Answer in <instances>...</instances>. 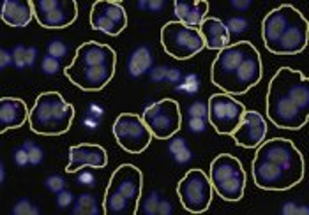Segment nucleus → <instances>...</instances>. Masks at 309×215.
<instances>
[{"label":"nucleus","instance_id":"nucleus-1","mask_svg":"<svg viewBox=\"0 0 309 215\" xmlns=\"http://www.w3.org/2000/svg\"><path fill=\"white\" fill-rule=\"evenodd\" d=\"M309 100L302 87L289 77L275 76L266 100V113L277 127L296 130L307 122Z\"/></svg>","mask_w":309,"mask_h":215},{"label":"nucleus","instance_id":"nucleus-2","mask_svg":"<svg viewBox=\"0 0 309 215\" xmlns=\"http://www.w3.org/2000/svg\"><path fill=\"white\" fill-rule=\"evenodd\" d=\"M252 169L253 171H266L262 176L268 173L264 178L274 179L278 174V177L280 175V170L285 174V171L288 174L295 171L304 173V162L301 153L291 141L275 138L266 141L258 148Z\"/></svg>","mask_w":309,"mask_h":215},{"label":"nucleus","instance_id":"nucleus-3","mask_svg":"<svg viewBox=\"0 0 309 215\" xmlns=\"http://www.w3.org/2000/svg\"><path fill=\"white\" fill-rule=\"evenodd\" d=\"M210 181L223 199L236 201L243 197L246 176L240 161L228 154H221L211 163Z\"/></svg>","mask_w":309,"mask_h":215},{"label":"nucleus","instance_id":"nucleus-4","mask_svg":"<svg viewBox=\"0 0 309 215\" xmlns=\"http://www.w3.org/2000/svg\"><path fill=\"white\" fill-rule=\"evenodd\" d=\"M180 189L183 204L189 211L198 213L208 209L212 198V185L202 170L189 171L182 181Z\"/></svg>","mask_w":309,"mask_h":215},{"label":"nucleus","instance_id":"nucleus-5","mask_svg":"<svg viewBox=\"0 0 309 215\" xmlns=\"http://www.w3.org/2000/svg\"><path fill=\"white\" fill-rule=\"evenodd\" d=\"M213 96L209 106V119L217 131L232 134L240 124L245 112L241 103L229 97Z\"/></svg>","mask_w":309,"mask_h":215},{"label":"nucleus","instance_id":"nucleus-6","mask_svg":"<svg viewBox=\"0 0 309 215\" xmlns=\"http://www.w3.org/2000/svg\"><path fill=\"white\" fill-rule=\"evenodd\" d=\"M112 131L118 144L129 150L135 147H146L152 134L143 121L128 114H121L116 118Z\"/></svg>","mask_w":309,"mask_h":215},{"label":"nucleus","instance_id":"nucleus-7","mask_svg":"<svg viewBox=\"0 0 309 215\" xmlns=\"http://www.w3.org/2000/svg\"><path fill=\"white\" fill-rule=\"evenodd\" d=\"M51 95H46L36 103L28 119L30 129L38 134L59 135L66 132L70 128L53 107Z\"/></svg>","mask_w":309,"mask_h":215},{"label":"nucleus","instance_id":"nucleus-8","mask_svg":"<svg viewBox=\"0 0 309 215\" xmlns=\"http://www.w3.org/2000/svg\"><path fill=\"white\" fill-rule=\"evenodd\" d=\"M267 125L263 117L256 111L245 112L239 125L232 134L237 143L243 147L254 148L264 139Z\"/></svg>","mask_w":309,"mask_h":215},{"label":"nucleus","instance_id":"nucleus-9","mask_svg":"<svg viewBox=\"0 0 309 215\" xmlns=\"http://www.w3.org/2000/svg\"><path fill=\"white\" fill-rule=\"evenodd\" d=\"M143 122L152 134L160 139L171 137L179 129V118L167 112L161 103H154L148 106L144 112Z\"/></svg>","mask_w":309,"mask_h":215},{"label":"nucleus","instance_id":"nucleus-10","mask_svg":"<svg viewBox=\"0 0 309 215\" xmlns=\"http://www.w3.org/2000/svg\"><path fill=\"white\" fill-rule=\"evenodd\" d=\"M28 117L26 106L21 100L10 98H3L0 103L1 133L9 129L19 128Z\"/></svg>","mask_w":309,"mask_h":215},{"label":"nucleus","instance_id":"nucleus-11","mask_svg":"<svg viewBox=\"0 0 309 215\" xmlns=\"http://www.w3.org/2000/svg\"><path fill=\"white\" fill-rule=\"evenodd\" d=\"M241 92L246 91L258 81L261 74L256 61L253 58L244 59L235 72Z\"/></svg>","mask_w":309,"mask_h":215},{"label":"nucleus","instance_id":"nucleus-12","mask_svg":"<svg viewBox=\"0 0 309 215\" xmlns=\"http://www.w3.org/2000/svg\"><path fill=\"white\" fill-rule=\"evenodd\" d=\"M153 59L147 49H141L135 51L129 58L128 74L132 78L137 79L147 74L153 67Z\"/></svg>","mask_w":309,"mask_h":215},{"label":"nucleus","instance_id":"nucleus-13","mask_svg":"<svg viewBox=\"0 0 309 215\" xmlns=\"http://www.w3.org/2000/svg\"><path fill=\"white\" fill-rule=\"evenodd\" d=\"M100 195L84 192L75 195L70 214L72 215H99L100 214Z\"/></svg>","mask_w":309,"mask_h":215},{"label":"nucleus","instance_id":"nucleus-14","mask_svg":"<svg viewBox=\"0 0 309 215\" xmlns=\"http://www.w3.org/2000/svg\"><path fill=\"white\" fill-rule=\"evenodd\" d=\"M303 40V35L298 28L292 25H288L278 42L281 49L290 51L297 48Z\"/></svg>","mask_w":309,"mask_h":215},{"label":"nucleus","instance_id":"nucleus-15","mask_svg":"<svg viewBox=\"0 0 309 215\" xmlns=\"http://www.w3.org/2000/svg\"><path fill=\"white\" fill-rule=\"evenodd\" d=\"M287 21L283 14L278 13L268 20L266 33L268 40L272 42L278 41L288 26Z\"/></svg>","mask_w":309,"mask_h":215},{"label":"nucleus","instance_id":"nucleus-16","mask_svg":"<svg viewBox=\"0 0 309 215\" xmlns=\"http://www.w3.org/2000/svg\"><path fill=\"white\" fill-rule=\"evenodd\" d=\"M245 54L238 50H230L224 52L221 58V69L226 74L235 73L244 59Z\"/></svg>","mask_w":309,"mask_h":215},{"label":"nucleus","instance_id":"nucleus-17","mask_svg":"<svg viewBox=\"0 0 309 215\" xmlns=\"http://www.w3.org/2000/svg\"><path fill=\"white\" fill-rule=\"evenodd\" d=\"M30 166L38 167L42 165L45 161L46 153L45 149L36 141L25 139Z\"/></svg>","mask_w":309,"mask_h":215},{"label":"nucleus","instance_id":"nucleus-18","mask_svg":"<svg viewBox=\"0 0 309 215\" xmlns=\"http://www.w3.org/2000/svg\"><path fill=\"white\" fill-rule=\"evenodd\" d=\"M201 87V82L198 74L189 73L183 77L180 82L175 86L176 92L189 96L198 93Z\"/></svg>","mask_w":309,"mask_h":215},{"label":"nucleus","instance_id":"nucleus-19","mask_svg":"<svg viewBox=\"0 0 309 215\" xmlns=\"http://www.w3.org/2000/svg\"><path fill=\"white\" fill-rule=\"evenodd\" d=\"M10 158L13 165L17 168L24 169L30 166L25 140L11 148Z\"/></svg>","mask_w":309,"mask_h":215},{"label":"nucleus","instance_id":"nucleus-20","mask_svg":"<svg viewBox=\"0 0 309 215\" xmlns=\"http://www.w3.org/2000/svg\"><path fill=\"white\" fill-rule=\"evenodd\" d=\"M37 205L29 197H20L12 204L9 213L11 215H34Z\"/></svg>","mask_w":309,"mask_h":215},{"label":"nucleus","instance_id":"nucleus-21","mask_svg":"<svg viewBox=\"0 0 309 215\" xmlns=\"http://www.w3.org/2000/svg\"><path fill=\"white\" fill-rule=\"evenodd\" d=\"M162 196L157 190L153 189L149 191L141 202V213L145 215H157L158 207Z\"/></svg>","mask_w":309,"mask_h":215},{"label":"nucleus","instance_id":"nucleus-22","mask_svg":"<svg viewBox=\"0 0 309 215\" xmlns=\"http://www.w3.org/2000/svg\"><path fill=\"white\" fill-rule=\"evenodd\" d=\"M66 180L60 173L53 172L48 174L44 178L42 185L44 189L54 195L65 188Z\"/></svg>","mask_w":309,"mask_h":215},{"label":"nucleus","instance_id":"nucleus-23","mask_svg":"<svg viewBox=\"0 0 309 215\" xmlns=\"http://www.w3.org/2000/svg\"><path fill=\"white\" fill-rule=\"evenodd\" d=\"M109 74L103 64L90 66L85 74V79L91 85L105 83L109 79Z\"/></svg>","mask_w":309,"mask_h":215},{"label":"nucleus","instance_id":"nucleus-24","mask_svg":"<svg viewBox=\"0 0 309 215\" xmlns=\"http://www.w3.org/2000/svg\"><path fill=\"white\" fill-rule=\"evenodd\" d=\"M129 201L118 191L115 190L108 197L107 205L113 214L125 212L128 209Z\"/></svg>","mask_w":309,"mask_h":215},{"label":"nucleus","instance_id":"nucleus-25","mask_svg":"<svg viewBox=\"0 0 309 215\" xmlns=\"http://www.w3.org/2000/svg\"><path fill=\"white\" fill-rule=\"evenodd\" d=\"M75 182L76 186L78 187L93 188L97 185V180L95 174L92 171L84 169L81 170L77 174Z\"/></svg>","mask_w":309,"mask_h":215},{"label":"nucleus","instance_id":"nucleus-26","mask_svg":"<svg viewBox=\"0 0 309 215\" xmlns=\"http://www.w3.org/2000/svg\"><path fill=\"white\" fill-rule=\"evenodd\" d=\"M60 60L48 54L43 58L41 65V71L46 76L57 74L60 69Z\"/></svg>","mask_w":309,"mask_h":215},{"label":"nucleus","instance_id":"nucleus-27","mask_svg":"<svg viewBox=\"0 0 309 215\" xmlns=\"http://www.w3.org/2000/svg\"><path fill=\"white\" fill-rule=\"evenodd\" d=\"M115 190L129 201L133 199L138 192L137 187L134 182L129 178L120 182L116 186Z\"/></svg>","mask_w":309,"mask_h":215},{"label":"nucleus","instance_id":"nucleus-28","mask_svg":"<svg viewBox=\"0 0 309 215\" xmlns=\"http://www.w3.org/2000/svg\"><path fill=\"white\" fill-rule=\"evenodd\" d=\"M54 196L56 207L59 210H63L72 205L75 195L71 190L65 188Z\"/></svg>","mask_w":309,"mask_h":215},{"label":"nucleus","instance_id":"nucleus-29","mask_svg":"<svg viewBox=\"0 0 309 215\" xmlns=\"http://www.w3.org/2000/svg\"><path fill=\"white\" fill-rule=\"evenodd\" d=\"M187 117H199L209 119V106L201 101L196 102L186 109Z\"/></svg>","mask_w":309,"mask_h":215},{"label":"nucleus","instance_id":"nucleus-30","mask_svg":"<svg viewBox=\"0 0 309 215\" xmlns=\"http://www.w3.org/2000/svg\"><path fill=\"white\" fill-rule=\"evenodd\" d=\"M26 49L18 46L11 50L13 62V67L17 71H21L26 68L25 55Z\"/></svg>","mask_w":309,"mask_h":215},{"label":"nucleus","instance_id":"nucleus-31","mask_svg":"<svg viewBox=\"0 0 309 215\" xmlns=\"http://www.w3.org/2000/svg\"><path fill=\"white\" fill-rule=\"evenodd\" d=\"M208 119L199 117H187V129L193 133L198 134L205 131L207 128Z\"/></svg>","mask_w":309,"mask_h":215},{"label":"nucleus","instance_id":"nucleus-32","mask_svg":"<svg viewBox=\"0 0 309 215\" xmlns=\"http://www.w3.org/2000/svg\"><path fill=\"white\" fill-rule=\"evenodd\" d=\"M169 68L166 66L153 67L147 74L149 81L156 84L165 82Z\"/></svg>","mask_w":309,"mask_h":215},{"label":"nucleus","instance_id":"nucleus-33","mask_svg":"<svg viewBox=\"0 0 309 215\" xmlns=\"http://www.w3.org/2000/svg\"><path fill=\"white\" fill-rule=\"evenodd\" d=\"M7 8L5 11V14L10 19H14L15 22L21 23L25 20V15L26 14L25 12L26 11L23 7H16L15 4H12L8 5Z\"/></svg>","mask_w":309,"mask_h":215},{"label":"nucleus","instance_id":"nucleus-34","mask_svg":"<svg viewBox=\"0 0 309 215\" xmlns=\"http://www.w3.org/2000/svg\"><path fill=\"white\" fill-rule=\"evenodd\" d=\"M188 149L187 141L181 137L175 138L171 141L168 147V151L172 157L182 153Z\"/></svg>","mask_w":309,"mask_h":215},{"label":"nucleus","instance_id":"nucleus-35","mask_svg":"<svg viewBox=\"0 0 309 215\" xmlns=\"http://www.w3.org/2000/svg\"><path fill=\"white\" fill-rule=\"evenodd\" d=\"M174 211V205L170 200L162 195L158 205L157 215H171Z\"/></svg>","mask_w":309,"mask_h":215},{"label":"nucleus","instance_id":"nucleus-36","mask_svg":"<svg viewBox=\"0 0 309 215\" xmlns=\"http://www.w3.org/2000/svg\"><path fill=\"white\" fill-rule=\"evenodd\" d=\"M48 55L60 59L66 53V50L60 42L55 41L51 43L47 47Z\"/></svg>","mask_w":309,"mask_h":215},{"label":"nucleus","instance_id":"nucleus-37","mask_svg":"<svg viewBox=\"0 0 309 215\" xmlns=\"http://www.w3.org/2000/svg\"><path fill=\"white\" fill-rule=\"evenodd\" d=\"M183 76L184 75L180 69L177 68H169L165 82L174 85L175 86L180 82Z\"/></svg>","mask_w":309,"mask_h":215},{"label":"nucleus","instance_id":"nucleus-38","mask_svg":"<svg viewBox=\"0 0 309 215\" xmlns=\"http://www.w3.org/2000/svg\"><path fill=\"white\" fill-rule=\"evenodd\" d=\"M39 54L38 50L35 48L30 47L26 49L25 55L26 68H32L35 66Z\"/></svg>","mask_w":309,"mask_h":215},{"label":"nucleus","instance_id":"nucleus-39","mask_svg":"<svg viewBox=\"0 0 309 215\" xmlns=\"http://www.w3.org/2000/svg\"><path fill=\"white\" fill-rule=\"evenodd\" d=\"M9 67H13V62L11 50H1L0 67L1 71Z\"/></svg>","mask_w":309,"mask_h":215},{"label":"nucleus","instance_id":"nucleus-40","mask_svg":"<svg viewBox=\"0 0 309 215\" xmlns=\"http://www.w3.org/2000/svg\"><path fill=\"white\" fill-rule=\"evenodd\" d=\"M231 30L233 31L240 32L244 30L247 27L246 21L243 18H239L232 20L229 23Z\"/></svg>","mask_w":309,"mask_h":215},{"label":"nucleus","instance_id":"nucleus-41","mask_svg":"<svg viewBox=\"0 0 309 215\" xmlns=\"http://www.w3.org/2000/svg\"><path fill=\"white\" fill-rule=\"evenodd\" d=\"M46 17V21L49 24H54L59 23L61 19L60 12L55 10L50 12Z\"/></svg>","mask_w":309,"mask_h":215},{"label":"nucleus","instance_id":"nucleus-42","mask_svg":"<svg viewBox=\"0 0 309 215\" xmlns=\"http://www.w3.org/2000/svg\"><path fill=\"white\" fill-rule=\"evenodd\" d=\"M56 2L54 1H43L40 4L41 9L45 12H49L56 10Z\"/></svg>","mask_w":309,"mask_h":215},{"label":"nucleus","instance_id":"nucleus-43","mask_svg":"<svg viewBox=\"0 0 309 215\" xmlns=\"http://www.w3.org/2000/svg\"><path fill=\"white\" fill-rule=\"evenodd\" d=\"M3 162L1 161L0 165V183L3 185L6 178L7 170Z\"/></svg>","mask_w":309,"mask_h":215},{"label":"nucleus","instance_id":"nucleus-44","mask_svg":"<svg viewBox=\"0 0 309 215\" xmlns=\"http://www.w3.org/2000/svg\"><path fill=\"white\" fill-rule=\"evenodd\" d=\"M237 2L236 6L238 9L241 10H245L247 9L250 5L251 1L250 0L239 1Z\"/></svg>","mask_w":309,"mask_h":215}]
</instances>
